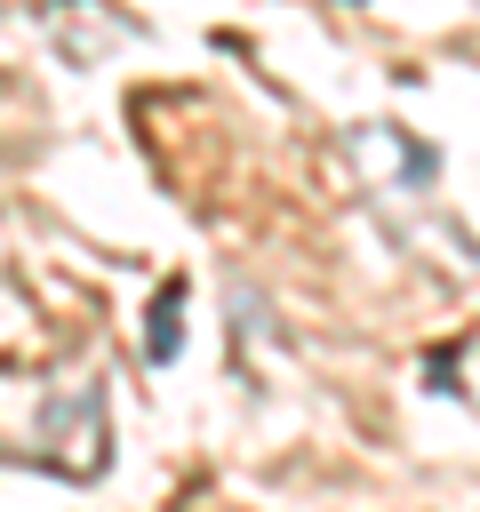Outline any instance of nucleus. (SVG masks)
Segmentation results:
<instances>
[{"mask_svg": "<svg viewBox=\"0 0 480 512\" xmlns=\"http://www.w3.org/2000/svg\"><path fill=\"white\" fill-rule=\"evenodd\" d=\"M144 352H152L160 368L184 352V280H168V288H160V304H152V320H144Z\"/></svg>", "mask_w": 480, "mask_h": 512, "instance_id": "2", "label": "nucleus"}, {"mask_svg": "<svg viewBox=\"0 0 480 512\" xmlns=\"http://www.w3.org/2000/svg\"><path fill=\"white\" fill-rule=\"evenodd\" d=\"M344 152H352V168H360V176H376V184H400V192H424V184L440 176V160H432V144H416V136H400L392 120H360Z\"/></svg>", "mask_w": 480, "mask_h": 512, "instance_id": "1", "label": "nucleus"}]
</instances>
